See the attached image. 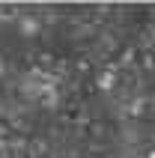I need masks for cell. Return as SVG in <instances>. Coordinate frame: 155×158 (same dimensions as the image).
<instances>
[]
</instances>
